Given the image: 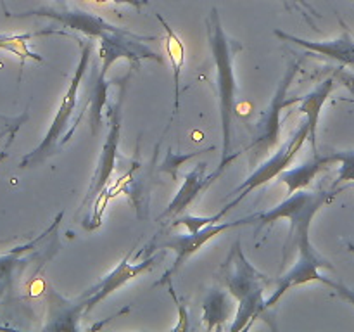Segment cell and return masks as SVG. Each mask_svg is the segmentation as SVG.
Returning a JSON list of instances; mask_svg holds the SVG:
<instances>
[{"instance_id":"cell-1","label":"cell","mask_w":354,"mask_h":332,"mask_svg":"<svg viewBox=\"0 0 354 332\" xmlns=\"http://www.w3.org/2000/svg\"><path fill=\"white\" fill-rule=\"evenodd\" d=\"M206 33L207 44H209L211 54H213L214 68H216V86L218 99H220V120L221 131H223V145H221V159L216 172L223 173L225 168L230 165L234 159H237L242 152L230 154L232 147V123H234L235 114V100H237V80H235V54L241 50V45L232 40L225 33L221 26L220 10L216 7L209 10V16L206 19Z\"/></svg>"},{"instance_id":"cell-2","label":"cell","mask_w":354,"mask_h":332,"mask_svg":"<svg viewBox=\"0 0 354 332\" xmlns=\"http://www.w3.org/2000/svg\"><path fill=\"white\" fill-rule=\"evenodd\" d=\"M221 277L228 293L237 301L235 320L230 331H245L266 310L265 293L272 279L259 272L242 251L241 241L232 246L227 259L221 265Z\"/></svg>"},{"instance_id":"cell-3","label":"cell","mask_w":354,"mask_h":332,"mask_svg":"<svg viewBox=\"0 0 354 332\" xmlns=\"http://www.w3.org/2000/svg\"><path fill=\"white\" fill-rule=\"evenodd\" d=\"M341 192V189H330V190H315V192H306V190H297V192L290 194L286 201L279 204V206L272 208L263 213H254L251 216H245L239 220L241 225H256V232L261 230L266 225H272L275 221L287 218L290 223L289 239L290 246H296L297 249L310 248V227L313 221L315 214L325 206V204L332 203L335 196Z\"/></svg>"},{"instance_id":"cell-4","label":"cell","mask_w":354,"mask_h":332,"mask_svg":"<svg viewBox=\"0 0 354 332\" xmlns=\"http://www.w3.org/2000/svg\"><path fill=\"white\" fill-rule=\"evenodd\" d=\"M76 42H80V61L75 69L71 82H69L68 89H66L64 97L61 99L55 113L54 120H52L50 127H48L47 133H45L44 140L37 145L31 152H28L19 163V168H31L35 165H40L45 159L50 158L57 149V144L62 145V140L68 135L69 121H71L73 113H75L76 106H78V92L82 86L83 76H85L86 68H88L90 55H92L93 44L92 40H82V38L75 37Z\"/></svg>"},{"instance_id":"cell-5","label":"cell","mask_w":354,"mask_h":332,"mask_svg":"<svg viewBox=\"0 0 354 332\" xmlns=\"http://www.w3.org/2000/svg\"><path fill=\"white\" fill-rule=\"evenodd\" d=\"M297 69H299V61L292 62L287 68L268 107L259 114V120L252 124V142L249 144L248 151H256V156L266 154L273 145L279 144L280 130H282V120H280L282 109L301 102V99H303V97H289V89L292 85Z\"/></svg>"},{"instance_id":"cell-6","label":"cell","mask_w":354,"mask_h":332,"mask_svg":"<svg viewBox=\"0 0 354 332\" xmlns=\"http://www.w3.org/2000/svg\"><path fill=\"white\" fill-rule=\"evenodd\" d=\"M308 138H310V124H308V121H304L299 127V130H297L292 137L287 138L286 144H283L275 154L270 156V158L266 159L263 165H259V168L254 169L237 189L232 190L230 196L235 197V199L232 201V203H228L227 206H225V210L230 211L232 208L237 206L244 197H248L252 190L258 189V187L261 185H266L270 180H273L275 176H279L280 173L286 172L290 166V163L294 161L297 152L303 149L304 142H306Z\"/></svg>"},{"instance_id":"cell-7","label":"cell","mask_w":354,"mask_h":332,"mask_svg":"<svg viewBox=\"0 0 354 332\" xmlns=\"http://www.w3.org/2000/svg\"><path fill=\"white\" fill-rule=\"evenodd\" d=\"M100 40V73L107 75L111 66L118 61V59H127L131 64V68L140 66L142 61L151 59V61L162 62V57L158 52L152 50L149 45L144 42L158 40V37H144V35L131 33L128 30L121 31H111V33L102 35Z\"/></svg>"},{"instance_id":"cell-8","label":"cell","mask_w":354,"mask_h":332,"mask_svg":"<svg viewBox=\"0 0 354 332\" xmlns=\"http://www.w3.org/2000/svg\"><path fill=\"white\" fill-rule=\"evenodd\" d=\"M235 227H241V225H239V220L228 221V223H220V221H218V223H211L207 225V227L201 228V230L196 232V234H190L189 232V235H175V237L162 242V244L159 246V249L175 251L176 258H175V263L169 266V270H166V272L162 273L161 279L154 284V287L165 286V284L171 282V277L175 275V273L178 272L187 261H189V258H192V256L196 255L203 246H206L207 242H209L211 239L216 237V235H221L223 232H227L228 228H235Z\"/></svg>"},{"instance_id":"cell-9","label":"cell","mask_w":354,"mask_h":332,"mask_svg":"<svg viewBox=\"0 0 354 332\" xmlns=\"http://www.w3.org/2000/svg\"><path fill=\"white\" fill-rule=\"evenodd\" d=\"M6 14L9 17H28V16L48 17V19H54L57 21V23H61L64 28L80 31V33L86 35V37L90 38H100L102 35L111 33V31L123 30V28L107 23V21L102 19L100 16H95V14L86 12V10H80V9H52V7H41V9L24 10V12H17V14H10L9 10H6Z\"/></svg>"},{"instance_id":"cell-10","label":"cell","mask_w":354,"mask_h":332,"mask_svg":"<svg viewBox=\"0 0 354 332\" xmlns=\"http://www.w3.org/2000/svg\"><path fill=\"white\" fill-rule=\"evenodd\" d=\"M297 261L294 263L292 268L287 273H283L280 279L272 280V284H275V290H273L272 296L266 299V308H273L280 301V297L287 293L289 289L296 286H303V284L313 282V280H318L320 282L322 275L318 270L320 268H334L327 259L322 258L318 255L317 249L313 246L310 248L297 249Z\"/></svg>"},{"instance_id":"cell-11","label":"cell","mask_w":354,"mask_h":332,"mask_svg":"<svg viewBox=\"0 0 354 332\" xmlns=\"http://www.w3.org/2000/svg\"><path fill=\"white\" fill-rule=\"evenodd\" d=\"M131 252H133V249H130V252H128V255L124 256L120 263H118V266L113 270V272L107 273V275L104 277V279H100L95 286H92L90 289H86V293L82 296L86 303L85 313L92 311L93 308L100 303V301L106 299L109 294H113L114 290L120 289L121 286H124V284L130 282L131 279H135V277L149 272V270L156 265V261H158V256L154 255L140 263H130Z\"/></svg>"},{"instance_id":"cell-12","label":"cell","mask_w":354,"mask_h":332,"mask_svg":"<svg viewBox=\"0 0 354 332\" xmlns=\"http://www.w3.org/2000/svg\"><path fill=\"white\" fill-rule=\"evenodd\" d=\"M107 116H109V131H107L106 142H104L102 151H100L99 156V163H97L95 175H93V180L90 182L88 194H86L83 204L88 203L90 199H95L102 192V189H106L107 182L113 176L121 138V99L118 100L116 106H109Z\"/></svg>"},{"instance_id":"cell-13","label":"cell","mask_w":354,"mask_h":332,"mask_svg":"<svg viewBox=\"0 0 354 332\" xmlns=\"http://www.w3.org/2000/svg\"><path fill=\"white\" fill-rule=\"evenodd\" d=\"M206 163H199L192 172L183 175V185L180 187L178 192L175 194V197H173L171 203L168 204L165 213L159 216V220H173V218L180 216V214L199 197L201 192L209 189L211 183L216 182V178L221 176L216 169H214L213 173H209V175H206Z\"/></svg>"},{"instance_id":"cell-14","label":"cell","mask_w":354,"mask_h":332,"mask_svg":"<svg viewBox=\"0 0 354 332\" xmlns=\"http://www.w3.org/2000/svg\"><path fill=\"white\" fill-rule=\"evenodd\" d=\"M273 33H275V37L282 38V40L286 42H290V44L299 45V47L306 48V50L324 55V57L332 59V61H337L339 64L342 66L354 68V37L348 30H344V33L339 38H335V40L327 42L304 40V38L294 37V35L286 33V31L282 30H275Z\"/></svg>"},{"instance_id":"cell-15","label":"cell","mask_w":354,"mask_h":332,"mask_svg":"<svg viewBox=\"0 0 354 332\" xmlns=\"http://www.w3.org/2000/svg\"><path fill=\"white\" fill-rule=\"evenodd\" d=\"M335 85H337V82H335L334 76H330V78H325L324 82L320 83V85L315 86L313 90H311L310 93H308L306 97H303L301 99V106L299 109L303 114H306V121L308 124H310V138L308 140L311 142V151H313V154L317 156V128H318V121H320V114H322V109H324L325 102H327V99L330 97V93L334 92Z\"/></svg>"},{"instance_id":"cell-16","label":"cell","mask_w":354,"mask_h":332,"mask_svg":"<svg viewBox=\"0 0 354 332\" xmlns=\"http://www.w3.org/2000/svg\"><path fill=\"white\" fill-rule=\"evenodd\" d=\"M235 311H237L235 310V299L228 293V289L223 290L221 287L220 289L214 287L207 293L206 299H204L203 322L207 331H218V329L221 331Z\"/></svg>"},{"instance_id":"cell-17","label":"cell","mask_w":354,"mask_h":332,"mask_svg":"<svg viewBox=\"0 0 354 332\" xmlns=\"http://www.w3.org/2000/svg\"><path fill=\"white\" fill-rule=\"evenodd\" d=\"M158 16V21L161 23V26L165 28L166 33V52H168V57L171 61L173 68V85H175V106H173V114L171 120H169V124L173 123L175 116L180 111V82H182V71L183 64H185V45H183L182 38L173 31V28L162 19L161 14H156Z\"/></svg>"},{"instance_id":"cell-18","label":"cell","mask_w":354,"mask_h":332,"mask_svg":"<svg viewBox=\"0 0 354 332\" xmlns=\"http://www.w3.org/2000/svg\"><path fill=\"white\" fill-rule=\"evenodd\" d=\"M62 216H64V211H61V213L55 216L54 223L50 225V227L47 228L45 232H41L40 235H38L37 239H33V241H30L28 244H23V246H17V248L10 249L9 252H6V255H0V294L3 293V290L7 289V287L10 286V282H12V275L14 272H16L17 266L23 263V255H26L28 251H31V249L37 248L38 244H40L41 241H44L45 237H47L48 234H52V232L57 228L59 221L62 220Z\"/></svg>"},{"instance_id":"cell-19","label":"cell","mask_w":354,"mask_h":332,"mask_svg":"<svg viewBox=\"0 0 354 332\" xmlns=\"http://www.w3.org/2000/svg\"><path fill=\"white\" fill-rule=\"evenodd\" d=\"M332 163H335L332 156L322 158V156L317 154L311 161H308L306 165L296 166V168H287L286 172L280 173L279 180L282 183H286L290 196V194L297 192V190L306 189V187L313 182L315 176H317L322 169L327 168L328 165H332Z\"/></svg>"},{"instance_id":"cell-20","label":"cell","mask_w":354,"mask_h":332,"mask_svg":"<svg viewBox=\"0 0 354 332\" xmlns=\"http://www.w3.org/2000/svg\"><path fill=\"white\" fill-rule=\"evenodd\" d=\"M40 35H66V37H71L68 31H59L50 28V30H41L35 31V33H23V35H0V50L12 52L14 55H17L21 61V68L24 66V62L28 59H33V61L41 62L44 59L38 54H35L33 50H30V40L35 37H40Z\"/></svg>"},{"instance_id":"cell-21","label":"cell","mask_w":354,"mask_h":332,"mask_svg":"<svg viewBox=\"0 0 354 332\" xmlns=\"http://www.w3.org/2000/svg\"><path fill=\"white\" fill-rule=\"evenodd\" d=\"M228 213V210H221L220 213L213 214V216H192V214H185V216H176L173 218L171 221V227H178V225H183V227H187V230L190 232V234H196V232H199L201 228L207 227V225L211 223H218V221H221V218L225 216V214Z\"/></svg>"},{"instance_id":"cell-22","label":"cell","mask_w":354,"mask_h":332,"mask_svg":"<svg viewBox=\"0 0 354 332\" xmlns=\"http://www.w3.org/2000/svg\"><path fill=\"white\" fill-rule=\"evenodd\" d=\"M332 158H334V161L341 163L335 183L354 182V151L335 152V154H332Z\"/></svg>"},{"instance_id":"cell-23","label":"cell","mask_w":354,"mask_h":332,"mask_svg":"<svg viewBox=\"0 0 354 332\" xmlns=\"http://www.w3.org/2000/svg\"><path fill=\"white\" fill-rule=\"evenodd\" d=\"M203 152H206V151L189 152V154H185V156H180V154H175L173 151H168V154H166V159L162 161V165H161V172L169 173V175H171V178L176 180V173H178V169L182 168L183 163H187L189 159L196 158V156L203 154Z\"/></svg>"},{"instance_id":"cell-24","label":"cell","mask_w":354,"mask_h":332,"mask_svg":"<svg viewBox=\"0 0 354 332\" xmlns=\"http://www.w3.org/2000/svg\"><path fill=\"white\" fill-rule=\"evenodd\" d=\"M320 282H322V284H325V286L332 287V289H334L335 293L339 294V296H341V297H344L346 301H349V303H351L353 306H354V290L348 289V287H346L344 284L334 282V280H328V279H325V277H322V280H320Z\"/></svg>"},{"instance_id":"cell-25","label":"cell","mask_w":354,"mask_h":332,"mask_svg":"<svg viewBox=\"0 0 354 332\" xmlns=\"http://www.w3.org/2000/svg\"><path fill=\"white\" fill-rule=\"evenodd\" d=\"M348 249L354 255V244H353V242H348Z\"/></svg>"},{"instance_id":"cell-26","label":"cell","mask_w":354,"mask_h":332,"mask_svg":"<svg viewBox=\"0 0 354 332\" xmlns=\"http://www.w3.org/2000/svg\"><path fill=\"white\" fill-rule=\"evenodd\" d=\"M0 2H2V0H0Z\"/></svg>"}]
</instances>
